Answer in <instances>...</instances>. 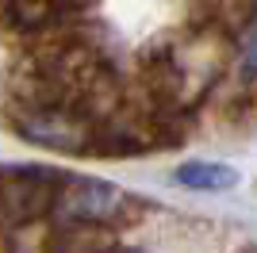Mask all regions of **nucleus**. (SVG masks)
Segmentation results:
<instances>
[{
    "label": "nucleus",
    "instance_id": "obj_1",
    "mask_svg": "<svg viewBox=\"0 0 257 253\" xmlns=\"http://www.w3.org/2000/svg\"><path fill=\"white\" fill-rule=\"evenodd\" d=\"M123 203V192L104 180H77L62 192L58 215L62 219H107L111 211Z\"/></svg>",
    "mask_w": 257,
    "mask_h": 253
},
{
    "label": "nucleus",
    "instance_id": "obj_2",
    "mask_svg": "<svg viewBox=\"0 0 257 253\" xmlns=\"http://www.w3.org/2000/svg\"><path fill=\"white\" fill-rule=\"evenodd\" d=\"M173 177H177V184L192 192H226L238 184V173L230 165H219V161H188Z\"/></svg>",
    "mask_w": 257,
    "mask_h": 253
},
{
    "label": "nucleus",
    "instance_id": "obj_3",
    "mask_svg": "<svg viewBox=\"0 0 257 253\" xmlns=\"http://www.w3.org/2000/svg\"><path fill=\"white\" fill-rule=\"evenodd\" d=\"M257 69V31L246 39V73H253Z\"/></svg>",
    "mask_w": 257,
    "mask_h": 253
}]
</instances>
